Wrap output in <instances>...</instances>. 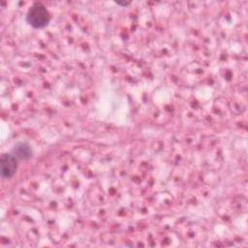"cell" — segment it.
Returning a JSON list of instances; mask_svg holds the SVG:
<instances>
[{
	"mask_svg": "<svg viewBox=\"0 0 248 248\" xmlns=\"http://www.w3.org/2000/svg\"><path fill=\"white\" fill-rule=\"evenodd\" d=\"M49 19V13L42 3L33 4L26 15L27 22L36 29L46 27L48 24Z\"/></svg>",
	"mask_w": 248,
	"mask_h": 248,
	"instance_id": "6da1fadb",
	"label": "cell"
},
{
	"mask_svg": "<svg viewBox=\"0 0 248 248\" xmlns=\"http://www.w3.org/2000/svg\"><path fill=\"white\" fill-rule=\"evenodd\" d=\"M1 176L3 178H11L16 171L17 159L12 153H3L0 160Z\"/></svg>",
	"mask_w": 248,
	"mask_h": 248,
	"instance_id": "7a4b0ae2",
	"label": "cell"
},
{
	"mask_svg": "<svg viewBox=\"0 0 248 248\" xmlns=\"http://www.w3.org/2000/svg\"><path fill=\"white\" fill-rule=\"evenodd\" d=\"M32 153L31 146L24 141L17 142L13 148V154L17 160H28L32 157Z\"/></svg>",
	"mask_w": 248,
	"mask_h": 248,
	"instance_id": "3957f363",
	"label": "cell"
},
{
	"mask_svg": "<svg viewBox=\"0 0 248 248\" xmlns=\"http://www.w3.org/2000/svg\"><path fill=\"white\" fill-rule=\"evenodd\" d=\"M117 5H120V6H128L130 4V2H116Z\"/></svg>",
	"mask_w": 248,
	"mask_h": 248,
	"instance_id": "277c9868",
	"label": "cell"
}]
</instances>
